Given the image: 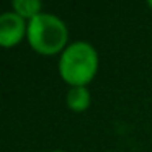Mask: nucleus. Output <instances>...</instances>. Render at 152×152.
Wrapping results in <instances>:
<instances>
[{"label": "nucleus", "instance_id": "423d86ee", "mask_svg": "<svg viewBox=\"0 0 152 152\" xmlns=\"http://www.w3.org/2000/svg\"><path fill=\"white\" fill-rule=\"evenodd\" d=\"M147 5L151 7V10H152V0H149V4H147Z\"/></svg>", "mask_w": 152, "mask_h": 152}, {"label": "nucleus", "instance_id": "f257e3e1", "mask_svg": "<svg viewBox=\"0 0 152 152\" xmlns=\"http://www.w3.org/2000/svg\"><path fill=\"white\" fill-rule=\"evenodd\" d=\"M100 66L96 49L88 41H74L61 53L57 70L69 87H87L93 82Z\"/></svg>", "mask_w": 152, "mask_h": 152}, {"label": "nucleus", "instance_id": "20e7f679", "mask_svg": "<svg viewBox=\"0 0 152 152\" xmlns=\"http://www.w3.org/2000/svg\"><path fill=\"white\" fill-rule=\"evenodd\" d=\"M66 105L75 113H83L92 105V93L87 87H70L66 93Z\"/></svg>", "mask_w": 152, "mask_h": 152}, {"label": "nucleus", "instance_id": "7ed1b4c3", "mask_svg": "<svg viewBox=\"0 0 152 152\" xmlns=\"http://www.w3.org/2000/svg\"><path fill=\"white\" fill-rule=\"evenodd\" d=\"M28 34V21L15 12L0 15V44L2 48L18 46Z\"/></svg>", "mask_w": 152, "mask_h": 152}, {"label": "nucleus", "instance_id": "39448f33", "mask_svg": "<svg viewBox=\"0 0 152 152\" xmlns=\"http://www.w3.org/2000/svg\"><path fill=\"white\" fill-rule=\"evenodd\" d=\"M12 8L15 13H18L26 21H31L39 13H43V4L39 0H13Z\"/></svg>", "mask_w": 152, "mask_h": 152}, {"label": "nucleus", "instance_id": "f03ea898", "mask_svg": "<svg viewBox=\"0 0 152 152\" xmlns=\"http://www.w3.org/2000/svg\"><path fill=\"white\" fill-rule=\"evenodd\" d=\"M26 41L39 56H56L69 46V30L59 17L53 13H39L28 21Z\"/></svg>", "mask_w": 152, "mask_h": 152}, {"label": "nucleus", "instance_id": "0eeeda50", "mask_svg": "<svg viewBox=\"0 0 152 152\" xmlns=\"http://www.w3.org/2000/svg\"><path fill=\"white\" fill-rule=\"evenodd\" d=\"M49 152H64V151H59V149H56V151H49Z\"/></svg>", "mask_w": 152, "mask_h": 152}]
</instances>
